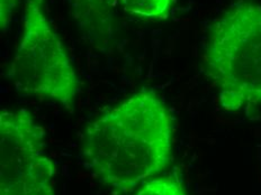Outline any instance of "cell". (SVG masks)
I'll list each match as a JSON object with an SVG mask.
<instances>
[{
    "label": "cell",
    "mask_w": 261,
    "mask_h": 195,
    "mask_svg": "<svg viewBox=\"0 0 261 195\" xmlns=\"http://www.w3.org/2000/svg\"><path fill=\"white\" fill-rule=\"evenodd\" d=\"M173 122L154 91L141 90L94 119L83 155L102 185L134 192L170 165Z\"/></svg>",
    "instance_id": "6da1fadb"
},
{
    "label": "cell",
    "mask_w": 261,
    "mask_h": 195,
    "mask_svg": "<svg viewBox=\"0 0 261 195\" xmlns=\"http://www.w3.org/2000/svg\"><path fill=\"white\" fill-rule=\"evenodd\" d=\"M203 65L223 110L261 106V5L237 3L214 21Z\"/></svg>",
    "instance_id": "7a4b0ae2"
},
{
    "label": "cell",
    "mask_w": 261,
    "mask_h": 195,
    "mask_svg": "<svg viewBox=\"0 0 261 195\" xmlns=\"http://www.w3.org/2000/svg\"><path fill=\"white\" fill-rule=\"evenodd\" d=\"M21 26L8 71L16 90L72 111L80 83L67 48L47 17L44 0H25Z\"/></svg>",
    "instance_id": "3957f363"
},
{
    "label": "cell",
    "mask_w": 261,
    "mask_h": 195,
    "mask_svg": "<svg viewBox=\"0 0 261 195\" xmlns=\"http://www.w3.org/2000/svg\"><path fill=\"white\" fill-rule=\"evenodd\" d=\"M45 133L26 109L0 112V195H56Z\"/></svg>",
    "instance_id": "277c9868"
},
{
    "label": "cell",
    "mask_w": 261,
    "mask_h": 195,
    "mask_svg": "<svg viewBox=\"0 0 261 195\" xmlns=\"http://www.w3.org/2000/svg\"><path fill=\"white\" fill-rule=\"evenodd\" d=\"M70 13L85 39L97 47L113 36V17L108 0H68Z\"/></svg>",
    "instance_id": "5b68a950"
},
{
    "label": "cell",
    "mask_w": 261,
    "mask_h": 195,
    "mask_svg": "<svg viewBox=\"0 0 261 195\" xmlns=\"http://www.w3.org/2000/svg\"><path fill=\"white\" fill-rule=\"evenodd\" d=\"M129 15L144 20H165L170 16L175 0H118Z\"/></svg>",
    "instance_id": "8992f818"
},
{
    "label": "cell",
    "mask_w": 261,
    "mask_h": 195,
    "mask_svg": "<svg viewBox=\"0 0 261 195\" xmlns=\"http://www.w3.org/2000/svg\"><path fill=\"white\" fill-rule=\"evenodd\" d=\"M134 195H187L182 183L176 175L154 177L140 186Z\"/></svg>",
    "instance_id": "52a82bcc"
},
{
    "label": "cell",
    "mask_w": 261,
    "mask_h": 195,
    "mask_svg": "<svg viewBox=\"0 0 261 195\" xmlns=\"http://www.w3.org/2000/svg\"><path fill=\"white\" fill-rule=\"evenodd\" d=\"M16 0H0V21H2V30L6 31L13 16Z\"/></svg>",
    "instance_id": "ba28073f"
}]
</instances>
